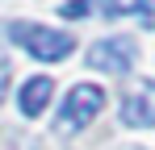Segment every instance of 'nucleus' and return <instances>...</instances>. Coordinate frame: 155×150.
Here are the masks:
<instances>
[{
  "label": "nucleus",
  "instance_id": "nucleus-2",
  "mask_svg": "<svg viewBox=\"0 0 155 150\" xmlns=\"http://www.w3.org/2000/svg\"><path fill=\"white\" fill-rule=\"evenodd\" d=\"M101 108H105V88H97V83H76V88L63 96V108H59L54 129L76 133V129H84V125L92 121Z\"/></svg>",
  "mask_w": 155,
  "mask_h": 150
},
{
  "label": "nucleus",
  "instance_id": "nucleus-3",
  "mask_svg": "<svg viewBox=\"0 0 155 150\" xmlns=\"http://www.w3.org/2000/svg\"><path fill=\"white\" fill-rule=\"evenodd\" d=\"M138 58V46L134 38H105L97 46H88V67L92 71H105V75H126Z\"/></svg>",
  "mask_w": 155,
  "mask_h": 150
},
{
  "label": "nucleus",
  "instance_id": "nucleus-8",
  "mask_svg": "<svg viewBox=\"0 0 155 150\" xmlns=\"http://www.w3.org/2000/svg\"><path fill=\"white\" fill-rule=\"evenodd\" d=\"M8 79H13V71H8V63L0 58V104H4V96H8Z\"/></svg>",
  "mask_w": 155,
  "mask_h": 150
},
{
  "label": "nucleus",
  "instance_id": "nucleus-4",
  "mask_svg": "<svg viewBox=\"0 0 155 150\" xmlns=\"http://www.w3.org/2000/svg\"><path fill=\"white\" fill-rule=\"evenodd\" d=\"M122 125L130 129H151L155 125V83L143 79L134 92L122 96Z\"/></svg>",
  "mask_w": 155,
  "mask_h": 150
},
{
  "label": "nucleus",
  "instance_id": "nucleus-1",
  "mask_svg": "<svg viewBox=\"0 0 155 150\" xmlns=\"http://www.w3.org/2000/svg\"><path fill=\"white\" fill-rule=\"evenodd\" d=\"M8 38L17 46H25L38 63H59L76 50V38L63 33V29H46V25H34V21H13L8 25Z\"/></svg>",
  "mask_w": 155,
  "mask_h": 150
},
{
  "label": "nucleus",
  "instance_id": "nucleus-7",
  "mask_svg": "<svg viewBox=\"0 0 155 150\" xmlns=\"http://www.w3.org/2000/svg\"><path fill=\"white\" fill-rule=\"evenodd\" d=\"M88 8H92L88 0H67V4H63L59 13H63V17H88Z\"/></svg>",
  "mask_w": 155,
  "mask_h": 150
},
{
  "label": "nucleus",
  "instance_id": "nucleus-5",
  "mask_svg": "<svg viewBox=\"0 0 155 150\" xmlns=\"http://www.w3.org/2000/svg\"><path fill=\"white\" fill-rule=\"evenodd\" d=\"M51 96H54V79H51V75H34V79L21 83L17 104H21V113H25V117H38V113L51 104Z\"/></svg>",
  "mask_w": 155,
  "mask_h": 150
},
{
  "label": "nucleus",
  "instance_id": "nucleus-6",
  "mask_svg": "<svg viewBox=\"0 0 155 150\" xmlns=\"http://www.w3.org/2000/svg\"><path fill=\"white\" fill-rule=\"evenodd\" d=\"M105 17H147L151 21V0H101Z\"/></svg>",
  "mask_w": 155,
  "mask_h": 150
}]
</instances>
